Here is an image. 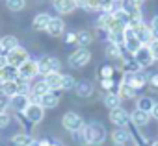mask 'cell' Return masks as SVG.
I'll return each mask as SVG.
<instances>
[{
  "instance_id": "obj_51",
  "label": "cell",
  "mask_w": 158,
  "mask_h": 146,
  "mask_svg": "<svg viewBox=\"0 0 158 146\" xmlns=\"http://www.w3.org/2000/svg\"><path fill=\"white\" fill-rule=\"evenodd\" d=\"M0 82H2V68H0Z\"/></svg>"
},
{
  "instance_id": "obj_32",
  "label": "cell",
  "mask_w": 158,
  "mask_h": 146,
  "mask_svg": "<svg viewBox=\"0 0 158 146\" xmlns=\"http://www.w3.org/2000/svg\"><path fill=\"white\" fill-rule=\"evenodd\" d=\"M74 85H76V80L71 74H61V91H71L74 89Z\"/></svg>"
},
{
  "instance_id": "obj_37",
  "label": "cell",
  "mask_w": 158,
  "mask_h": 146,
  "mask_svg": "<svg viewBox=\"0 0 158 146\" xmlns=\"http://www.w3.org/2000/svg\"><path fill=\"white\" fill-rule=\"evenodd\" d=\"M149 50H151V54H152L154 61H158V39H152V41H151V44H149Z\"/></svg>"
},
{
  "instance_id": "obj_47",
  "label": "cell",
  "mask_w": 158,
  "mask_h": 146,
  "mask_svg": "<svg viewBox=\"0 0 158 146\" xmlns=\"http://www.w3.org/2000/svg\"><path fill=\"white\" fill-rule=\"evenodd\" d=\"M30 146H43V140H32Z\"/></svg>"
},
{
  "instance_id": "obj_17",
  "label": "cell",
  "mask_w": 158,
  "mask_h": 146,
  "mask_svg": "<svg viewBox=\"0 0 158 146\" xmlns=\"http://www.w3.org/2000/svg\"><path fill=\"white\" fill-rule=\"evenodd\" d=\"M63 30H65V22L60 17H52L50 22H48V26H47V33L52 35V37H60L63 33Z\"/></svg>"
},
{
  "instance_id": "obj_42",
  "label": "cell",
  "mask_w": 158,
  "mask_h": 146,
  "mask_svg": "<svg viewBox=\"0 0 158 146\" xmlns=\"http://www.w3.org/2000/svg\"><path fill=\"white\" fill-rule=\"evenodd\" d=\"M74 41H76V33L69 32V33L65 35V43H67V44H71V43H74Z\"/></svg>"
},
{
  "instance_id": "obj_10",
  "label": "cell",
  "mask_w": 158,
  "mask_h": 146,
  "mask_svg": "<svg viewBox=\"0 0 158 146\" xmlns=\"http://www.w3.org/2000/svg\"><path fill=\"white\" fill-rule=\"evenodd\" d=\"M125 48L130 52V54H134V52H138L139 48H141V41L138 39V35H136V32L130 28V26H127L125 28Z\"/></svg>"
},
{
  "instance_id": "obj_6",
  "label": "cell",
  "mask_w": 158,
  "mask_h": 146,
  "mask_svg": "<svg viewBox=\"0 0 158 146\" xmlns=\"http://www.w3.org/2000/svg\"><path fill=\"white\" fill-rule=\"evenodd\" d=\"M89 61H91V52L88 48H78V50H74L69 56V65L71 67H76V68L86 67Z\"/></svg>"
},
{
  "instance_id": "obj_49",
  "label": "cell",
  "mask_w": 158,
  "mask_h": 146,
  "mask_svg": "<svg viewBox=\"0 0 158 146\" xmlns=\"http://www.w3.org/2000/svg\"><path fill=\"white\" fill-rule=\"evenodd\" d=\"M151 146H158V140H154V142H151Z\"/></svg>"
},
{
  "instance_id": "obj_12",
  "label": "cell",
  "mask_w": 158,
  "mask_h": 146,
  "mask_svg": "<svg viewBox=\"0 0 158 146\" xmlns=\"http://www.w3.org/2000/svg\"><path fill=\"white\" fill-rule=\"evenodd\" d=\"M110 120H112L114 124H117L119 128H127V126L130 124V115L119 106V107H115V109H110Z\"/></svg>"
},
{
  "instance_id": "obj_11",
  "label": "cell",
  "mask_w": 158,
  "mask_h": 146,
  "mask_svg": "<svg viewBox=\"0 0 158 146\" xmlns=\"http://www.w3.org/2000/svg\"><path fill=\"white\" fill-rule=\"evenodd\" d=\"M134 59L138 61V65H139L141 68L151 67V65L154 63V57H152V54H151V50H149V44H141V48H139L138 52H134Z\"/></svg>"
},
{
  "instance_id": "obj_52",
  "label": "cell",
  "mask_w": 158,
  "mask_h": 146,
  "mask_svg": "<svg viewBox=\"0 0 158 146\" xmlns=\"http://www.w3.org/2000/svg\"><path fill=\"white\" fill-rule=\"evenodd\" d=\"M114 146H125V144H114Z\"/></svg>"
},
{
  "instance_id": "obj_34",
  "label": "cell",
  "mask_w": 158,
  "mask_h": 146,
  "mask_svg": "<svg viewBox=\"0 0 158 146\" xmlns=\"http://www.w3.org/2000/svg\"><path fill=\"white\" fill-rule=\"evenodd\" d=\"M152 106H154L152 98H149V96H141V98L138 100V107H136V109H141V111H147V113H151Z\"/></svg>"
},
{
  "instance_id": "obj_30",
  "label": "cell",
  "mask_w": 158,
  "mask_h": 146,
  "mask_svg": "<svg viewBox=\"0 0 158 146\" xmlns=\"http://www.w3.org/2000/svg\"><path fill=\"white\" fill-rule=\"evenodd\" d=\"M0 44H2V48L8 52V50H13L15 46H19V39L15 35H6V37L0 39Z\"/></svg>"
},
{
  "instance_id": "obj_48",
  "label": "cell",
  "mask_w": 158,
  "mask_h": 146,
  "mask_svg": "<svg viewBox=\"0 0 158 146\" xmlns=\"http://www.w3.org/2000/svg\"><path fill=\"white\" fill-rule=\"evenodd\" d=\"M43 146H60V144H56V142H47V140H43Z\"/></svg>"
},
{
  "instance_id": "obj_38",
  "label": "cell",
  "mask_w": 158,
  "mask_h": 146,
  "mask_svg": "<svg viewBox=\"0 0 158 146\" xmlns=\"http://www.w3.org/2000/svg\"><path fill=\"white\" fill-rule=\"evenodd\" d=\"M149 28H151V33H152V37H154V39H158V15H156V17L151 21V26H149Z\"/></svg>"
},
{
  "instance_id": "obj_16",
  "label": "cell",
  "mask_w": 158,
  "mask_h": 146,
  "mask_svg": "<svg viewBox=\"0 0 158 146\" xmlns=\"http://www.w3.org/2000/svg\"><path fill=\"white\" fill-rule=\"evenodd\" d=\"M52 8L61 15H69L74 11L76 4H74V0H52Z\"/></svg>"
},
{
  "instance_id": "obj_15",
  "label": "cell",
  "mask_w": 158,
  "mask_h": 146,
  "mask_svg": "<svg viewBox=\"0 0 158 146\" xmlns=\"http://www.w3.org/2000/svg\"><path fill=\"white\" fill-rule=\"evenodd\" d=\"M93 91H95V87H93V83L89 80H80V82H76V85H74V93L80 96V98L91 96Z\"/></svg>"
},
{
  "instance_id": "obj_39",
  "label": "cell",
  "mask_w": 158,
  "mask_h": 146,
  "mask_svg": "<svg viewBox=\"0 0 158 146\" xmlns=\"http://www.w3.org/2000/svg\"><path fill=\"white\" fill-rule=\"evenodd\" d=\"M10 124V115L4 111V113H0V128H6Z\"/></svg>"
},
{
  "instance_id": "obj_23",
  "label": "cell",
  "mask_w": 158,
  "mask_h": 146,
  "mask_svg": "<svg viewBox=\"0 0 158 146\" xmlns=\"http://www.w3.org/2000/svg\"><path fill=\"white\" fill-rule=\"evenodd\" d=\"M112 139H114V144H127L130 140V133L127 128H117V129H114Z\"/></svg>"
},
{
  "instance_id": "obj_46",
  "label": "cell",
  "mask_w": 158,
  "mask_h": 146,
  "mask_svg": "<svg viewBox=\"0 0 158 146\" xmlns=\"http://www.w3.org/2000/svg\"><path fill=\"white\" fill-rule=\"evenodd\" d=\"M6 106H8L6 100H0V113H4V111H6Z\"/></svg>"
},
{
  "instance_id": "obj_45",
  "label": "cell",
  "mask_w": 158,
  "mask_h": 146,
  "mask_svg": "<svg viewBox=\"0 0 158 146\" xmlns=\"http://www.w3.org/2000/svg\"><path fill=\"white\" fill-rule=\"evenodd\" d=\"M128 2H130L132 6H136V8H139V6L143 4V0H128Z\"/></svg>"
},
{
  "instance_id": "obj_21",
  "label": "cell",
  "mask_w": 158,
  "mask_h": 146,
  "mask_svg": "<svg viewBox=\"0 0 158 146\" xmlns=\"http://www.w3.org/2000/svg\"><path fill=\"white\" fill-rule=\"evenodd\" d=\"M149 118H151V113H147V111H141V109H136L132 115H130V122L134 124V126H145V124H149Z\"/></svg>"
},
{
  "instance_id": "obj_27",
  "label": "cell",
  "mask_w": 158,
  "mask_h": 146,
  "mask_svg": "<svg viewBox=\"0 0 158 146\" xmlns=\"http://www.w3.org/2000/svg\"><path fill=\"white\" fill-rule=\"evenodd\" d=\"M117 94H119V98H125V100H130V98H134V94H136V89L132 87V85H128V83H121L119 85V91H117Z\"/></svg>"
},
{
  "instance_id": "obj_13",
  "label": "cell",
  "mask_w": 158,
  "mask_h": 146,
  "mask_svg": "<svg viewBox=\"0 0 158 146\" xmlns=\"http://www.w3.org/2000/svg\"><path fill=\"white\" fill-rule=\"evenodd\" d=\"M10 106L15 113H24L30 106V98H28V94H15L10 98Z\"/></svg>"
},
{
  "instance_id": "obj_5",
  "label": "cell",
  "mask_w": 158,
  "mask_h": 146,
  "mask_svg": "<svg viewBox=\"0 0 158 146\" xmlns=\"http://www.w3.org/2000/svg\"><path fill=\"white\" fill-rule=\"evenodd\" d=\"M61 124L67 131L71 133H78L82 128H84V118L80 115H76V113H65L63 118H61Z\"/></svg>"
},
{
  "instance_id": "obj_2",
  "label": "cell",
  "mask_w": 158,
  "mask_h": 146,
  "mask_svg": "<svg viewBox=\"0 0 158 146\" xmlns=\"http://www.w3.org/2000/svg\"><path fill=\"white\" fill-rule=\"evenodd\" d=\"M28 91H30V82L23 78L11 80V82H0V93L8 98L15 94H28Z\"/></svg>"
},
{
  "instance_id": "obj_8",
  "label": "cell",
  "mask_w": 158,
  "mask_h": 146,
  "mask_svg": "<svg viewBox=\"0 0 158 146\" xmlns=\"http://www.w3.org/2000/svg\"><path fill=\"white\" fill-rule=\"evenodd\" d=\"M17 70H19V78H23V80H34L37 74H39V68H37V61H34V59H26L21 67H17Z\"/></svg>"
},
{
  "instance_id": "obj_24",
  "label": "cell",
  "mask_w": 158,
  "mask_h": 146,
  "mask_svg": "<svg viewBox=\"0 0 158 146\" xmlns=\"http://www.w3.org/2000/svg\"><path fill=\"white\" fill-rule=\"evenodd\" d=\"M114 15L110 13V11H102L101 13V17H99V21H97V26H99V30H110L112 28V24H114Z\"/></svg>"
},
{
  "instance_id": "obj_3",
  "label": "cell",
  "mask_w": 158,
  "mask_h": 146,
  "mask_svg": "<svg viewBox=\"0 0 158 146\" xmlns=\"http://www.w3.org/2000/svg\"><path fill=\"white\" fill-rule=\"evenodd\" d=\"M123 82L132 85L134 89H141L149 83V76L145 74L143 70H138V72H123Z\"/></svg>"
},
{
  "instance_id": "obj_20",
  "label": "cell",
  "mask_w": 158,
  "mask_h": 146,
  "mask_svg": "<svg viewBox=\"0 0 158 146\" xmlns=\"http://www.w3.org/2000/svg\"><path fill=\"white\" fill-rule=\"evenodd\" d=\"M39 104H41L45 109H52V107H56V106L60 104V94H56V91H50V93H47V94L41 96Z\"/></svg>"
},
{
  "instance_id": "obj_41",
  "label": "cell",
  "mask_w": 158,
  "mask_h": 146,
  "mask_svg": "<svg viewBox=\"0 0 158 146\" xmlns=\"http://www.w3.org/2000/svg\"><path fill=\"white\" fill-rule=\"evenodd\" d=\"M149 85H151L152 89H158V74H152V76L149 78Z\"/></svg>"
},
{
  "instance_id": "obj_31",
  "label": "cell",
  "mask_w": 158,
  "mask_h": 146,
  "mask_svg": "<svg viewBox=\"0 0 158 146\" xmlns=\"http://www.w3.org/2000/svg\"><path fill=\"white\" fill-rule=\"evenodd\" d=\"M117 74V70L112 67V65H102L101 68H99V76H101V80H108V78H114Z\"/></svg>"
},
{
  "instance_id": "obj_18",
  "label": "cell",
  "mask_w": 158,
  "mask_h": 146,
  "mask_svg": "<svg viewBox=\"0 0 158 146\" xmlns=\"http://www.w3.org/2000/svg\"><path fill=\"white\" fill-rule=\"evenodd\" d=\"M132 30L136 32V35H138V39L141 41V44H151V41L154 39L152 33H151V28H149L145 22H141L138 28H132Z\"/></svg>"
},
{
  "instance_id": "obj_28",
  "label": "cell",
  "mask_w": 158,
  "mask_h": 146,
  "mask_svg": "<svg viewBox=\"0 0 158 146\" xmlns=\"http://www.w3.org/2000/svg\"><path fill=\"white\" fill-rule=\"evenodd\" d=\"M34 139L28 135V133H19V135H13L11 137V146H30Z\"/></svg>"
},
{
  "instance_id": "obj_22",
  "label": "cell",
  "mask_w": 158,
  "mask_h": 146,
  "mask_svg": "<svg viewBox=\"0 0 158 146\" xmlns=\"http://www.w3.org/2000/svg\"><path fill=\"white\" fill-rule=\"evenodd\" d=\"M43 78H45V83L50 87V91H60L61 89V74L60 72H50V74H47Z\"/></svg>"
},
{
  "instance_id": "obj_25",
  "label": "cell",
  "mask_w": 158,
  "mask_h": 146,
  "mask_svg": "<svg viewBox=\"0 0 158 146\" xmlns=\"http://www.w3.org/2000/svg\"><path fill=\"white\" fill-rule=\"evenodd\" d=\"M91 41H93L91 33L86 32V30H82V32H78V33H76V41H74V43L80 46V48H88V46L91 44Z\"/></svg>"
},
{
  "instance_id": "obj_36",
  "label": "cell",
  "mask_w": 158,
  "mask_h": 146,
  "mask_svg": "<svg viewBox=\"0 0 158 146\" xmlns=\"http://www.w3.org/2000/svg\"><path fill=\"white\" fill-rule=\"evenodd\" d=\"M6 6L10 11H23L26 6V0H6Z\"/></svg>"
},
{
  "instance_id": "obj_14",
  "label": "cell",
  "mask_w": 158,
  "mask_h": 146,
  "mask_svg": "<svg viewBox=\"0 0 158 146\" xmlns=\"http://www.w3.org/2000/svg\"><path fill=\"white\" fill-rule=\"evenodd\" d=\"M127 128H128L130 139L134 140V146H151V144H149V139H147V137L139 131V128H138V126H134V124L130 122Z\"/></svg>"
},
{
  "instance_id": "obj_7",
  "label": "cell",
  "mask_w": 158,
  "mask_h": 146,
  "mask_svg": "<svg viewBox=\"0 0 158 146\" xmlns=\"http://www.w3.org/2000/svg\"><path fill=\"white\" fill-rule=\"evenodd\" d=\"M6 59H8V65H11V67H21L26 59H30L28 57V52L23 48V46H15L13 50H8L6 52Z\"/></svg>"
},
{
  "instance_id": "obj_33",
  "label": "cell",
  "mask_w": 158,
  "mask_h": 146,
  "mask_svg": "<svg viewBox=\"0 0 158 146\" xmlns=\"http://www.w3.org/2000/svg\"><path fill=\"white\" fill-rule=\"evenodd\" d=\"M32 93H34V94H37V96L41 98L43 94L50 93V87H48V85L45 83V80H41V82H37V83H35V85L32 87Z\"/></svg>"
},
{
  "instance_id": "obj_50",
  "label": "cell",
  "mask_w": 158,
  "mask_h": 146,
  "mask_svg": "<svg viewBox=\"0 0 158 146\" xmlns=\"http://www.w3.org/2000/svg\"><path fill=\"white\" fill-rule=\"evenodd\" d=\"M4 54V48H2V44H0V56H2Z\"/></svg>"
},
{
  "instance_id": "obj_44",
  "label": "cell",
  "mask_w": 158,
  "mask_h": 146,
  "mask_svg": "<svg viewBox=\"0 0 158 146\" xmlns=\"http://www.w3.org/2000/svg\"><path fill=\"white\" fill-rule=\"evenodd\" d=\"M8 65V59H6V54H2V56H0V68H4Z\"/></svg>"
},
{
  "instance_id": "obj_43",
  "label": "cell",
  "mask_w": 158,
  "mask_h": 146,
  "mask_svg": "<svg viewBox=\"0 0 158 146\" xmlns=\"http://www.w3.org/2000/svg\"><path fill=\"white\" fill-rule=\"evenodd\" d=\"M151 117L158 118V104H156V102H154V106H152V109H151Z\"/></svg>"
},
{
  "instance_id": "obj_26",
  "label": "cell",
  "mask_w": 158,
  "mask_h": 146,
  "mask_svg": "<svg viewBox=\"0 0 158 146\" xmlns=\"http://www.w3.org/2000/svg\"><path fill=\"white\" fill-rule=\"evenodd\" d=\"M19 78V70L17 67H11V65H6L2 68V82H11V80H17Z\"/></svg>"
},
{
  "instance_id": "obj_19",
  "label": "cell",
  "mask_w": 158,
  "mask_h": 146,
  "mask_svg": "<svg viewBox=\"0 0 158 146\" xmlns=\"http://www.w3.org/2000/svg\"><path fill=\"white\" fill-rule=\"evenodd\" d=\"M50 19H52V17H50L48 13H37V15L34 17V21H32V28L37 30V32H43V30H47Z\"/></svg>"
},
{
  "instance_id": "obj_35",
  "label": "cell",
  "mask_w": 158,
  "mask_h": 146,
  "mask_svg": "<svg viewBox=\"0 0 158 146\" xmlns=\"http://www.w3.org/2000/svg\"><path fill=\"white\" fill-rule=\"evenodd\" d=\"M106 54H108V57H112V59H121V44L110 43V44L106 46Z\"/></svg>"
},
{
  "instance_id": "obj_9",
  "label": "cell",
  "mask_w": 158,
  "mask_h": 146,
  "mask_svg": "<svg viewBox=\"0 0 158 146\" xmlns=\"http://www.w3.org/2000/svg\"><path fill=\"white\" fill-rule=\"evenodd\" d=\"M23 115H24V118H26L30 124H39V122L43 120V117H45V107H43L41 104H30L28 109H26Z\"/></svg>"
},
{
  "instance_id": "obj_4",
  "label": "cell",
  "mask_w": 158,
  "mask_h": 146,
  "mask_svg": "<svg viewBox=\"0 0 158 146\" xmlns=\"http://www.w3.org/2000/svg\"><path fill=\"white\" fill-rule=\"evenodd\" d=\"M60 59L58 57H52V56H43L39 61H37V68H39V74L47 76L50 72H60Z\"/></svg>"
},
{
  "instance_id": "obj_40",
  "label": "cell",
  "mask_w": 158,
  "mask_h": 146,
  "mask_svg": "<svg viewBox=\"0 0 158 146\" xmlns=\"http://www.w3.org/2000/svg\"><path fill=\"white\" fill-rule=\"evenodd\" d=\"M76 8H82V10H89V0H74Z\"/></svg>"
},
{
  "instance_id": "obj_29",
  "label": "cell",
  "mask_w": 158,
  "mask_h": 146,
  "mask_svg": "<svg viewBox=\"0 0 158 146\" xmlns=\"http://www.w3.org/2000/svg\"><path fill=\"white\" fill-rule=\"evenodd\" d=\"M104 106H106L108 109H115V107H119V106H121V98H119V94H115V93H108V94L104 96Z\"/></svg>"
},
{
  "instance_id": "obj_1",
  "label": "cell",
  "mask_w": 158,
  "mask_h": 146,
  "mask_svg": "<svg viewBox=\"0 0 158 146\" xmlns=\"http://www.w3.org/2000/svg\"><path fill=\"white\" fill-rule=\"evenodd\" d=\"M78 133L82 137V142L89 146H99L106 140V128L101 124H84Z\"/></svg>"
}]
</instances>
